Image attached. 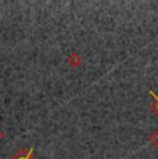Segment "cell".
<instances>
[{
	"label": "cell",
	"mask_w": 158,
	"mask_h": 159,
	"mask_svg": "<svg viewBox=\"0 0 158 159\" xmlns=\"http://www.w3.org/2000/svg\"><path fill=\"white\" fill-rule=\"evenodd\" d=\"M31 154H32V149H29L28 152H20V154H16L11 159H32Z\"/></svg>",
	"instance_id": "6da1fadb"
},
{
	"label": "cell",
	"mask_w": 158,
	"mask_h": 159,
	"mask_svg": "<svg viewBox=\"0 0 158 159\" xmlns=\"http://www.w3.org/2000/svg\"><path fill=\"white\" fill-rule=\"evenodd\" d=\"M151 143L154 144V147H157L158 148V129L153 133V136H151Z\"/></svg>",
	"instance_id": "7a4b0ae2"
},
{
	"label": "cell",
	"mask_w": 158,
	"mask_h": 159,
	"mask_svg": "<svg viewBox=\"0 0 158 159\" xmlns=\"http://www.w3.org/2000/svg\"><path fill=\"white\" fill-rule=\"evenodd\" d=\"M151 96L156 98V102H154V112H156V114H158V96H156L154 93H151Z\"/></svg>",
	"instance_id": "3957f363"
}]
</instances>
